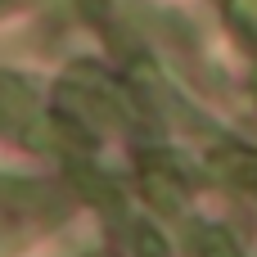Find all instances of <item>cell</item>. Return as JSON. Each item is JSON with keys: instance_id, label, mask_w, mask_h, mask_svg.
Listing matches in <instances>:
<instances>
[{"instance_id": "cell-1", "label": "cell", "mask_w": 257, "mask_h": 257, "mask_svg": "<svg viewBox=\"0 0 257 257\" xmlns=\"http://www.w3.org/2000/svg\"><path fill=\"white\" fill-rule=\"evenodd\" d=\"M203 257H239V248H235L226 235L212 230V235H203Z\"/></svg>"}, {"instance_id": "cell-2", "label": "cell", "mask_w": 257, "mask_h": 257, "mask_svg": "<svg viewBox=\"0 0 257 257\" xmlns=\"http://www.w3.org/2000/svg\"><path fill=\"white\" fill-rule=\"evenodd\" d=\"M230 14H235V23L257 32V0H230Z\"/></svg>"}]
</instances>
